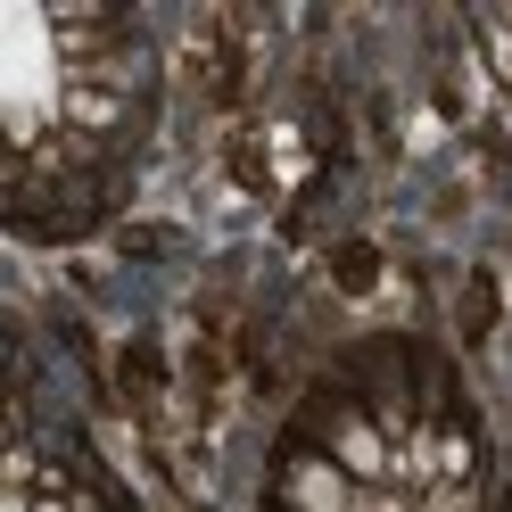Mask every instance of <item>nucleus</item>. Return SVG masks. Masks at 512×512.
<instances>
[{"mask_svg": "<svg viewBox=\"0 0 512 512\" xmlns=\"http://www.w3.org/2000/svg\"><path fill=\"white\" fill-rule=\"evenodd\" d=\"M290 504L298 512H356V488H347L339 463H298L290 471Z\"/></svg>", "mask_w": 512, "mask_h": 512, "instance_id": "f257e3e1", "label": "nucleus"}, {"mask_svg": "<svg viewBox=\"0 0 512 512\" xmlns=\"http://www.w3.org/2000/svg\"><path fill=\"white\" fill-rule=\"evenodd\" d=\"M339 471H356V479H380V471H389V446H380V430L372 422H339Z\"/></svg>", "mask_w": 512, "mask_h": 512, "instance_id": "f03ea898", "label": "nucleus"}, {"mask_svg": "<svg viewBox=\"0 0 512 512\" xmlns=\"http://www.w3.org/2000/svg\"><path fill=\"white\" fill-rule=\"evenodd\" d=\"M67 108H75V124H108V116H116V100H108V91H75Z\"/></svg>", "mask_w": 512, "mask_h": 512, "instance_id": "7ed1b4c3", "label": "nucleus"}, {"mask_svg": "<svg viewBox=\"0 0 512 512\" xmlns=\"http://www.w3.org/2000/svg\"><path fill=\"white\" fill-rule=\"evenodd\" d=\"M34 512H67V504H58V496H50V504H34Z\"/></svg>", "mask_w": 512, "mask_h": 512, "instance_id": "20e7f679", "label": "nucleus"}]
</instances>
